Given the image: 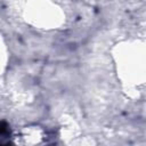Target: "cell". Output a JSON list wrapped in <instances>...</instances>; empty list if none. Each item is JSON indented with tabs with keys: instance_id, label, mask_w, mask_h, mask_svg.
I'll list each match as a JSON object with an SVG mask.
<instances>
[{
	"instance_id": "obj_1",
	"label": "cell",
	"mask_w": 146,
	"mask_h": 146,
	"mask_svg": "<svg viewBox=\"0 0 146 146\" xmlns=\"http://www.w3.org/2000/svg\"><path fill=\"white\" fill-rule=\"evenodd\" d=\"M117 79L123 92L130 98H138L139 89L145 83V44L138 40L116 43L112 50Z\"/></svg>"
},
{
	"instance_id": "obj_3",
	"label": "cell",
	"mask_w": 146,
	"mask_h": 146,
	"mask_svg": "<svg viewBox=\"0 0 146 146\" xmlns=\"http://www.w3.org/2000/svg\"><path fill=\"white\" fill-rule=\"evenodd\" d=\"M46 132L42 128L40 127H25L21 129L16 136L17 144L22 145H38L44 141Z\"/></svg>"
},
{
	"instance_id": "obj_2",
	"label": "cell",
	"mask_w": 146,
	"mask_h": 146,
	"mask_svg": "<svg viewBox=\"0 0 146 146\" xmlns=\"http://www.w3.org/2000/svg\"><path fill=\"white\" fill-rule=\"evenodd\" d=\"M25 22L43 31L57 30L65 23V13L51 0H26L23 7Z\"/></svg>"
},
{
	"instance_id": "obj_4",
	"label": "cell",
	"mask_w": 146,
	"mask_h": 146,
	"mask_svg": "<svg viewBox=\"0 0 146 146\" xmlns=\"http://www.w3.org/2000/svg\"><path fill=\"white\" fill-rule=\"evenodd\" d=\"M7 63H8V48L6 46L2 35L0 34V75L5 72Z\"/></svg>"
}]
</instances>
